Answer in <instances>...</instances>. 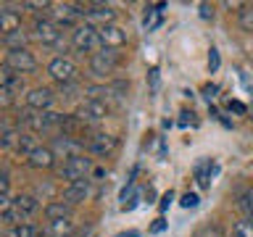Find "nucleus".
<instances>
[{"label": "nucleus", "mask_w": 253, "mask_h": 237, "mask_svg": "<svg viewBox=\"0 0 253 237\" xmlns=\"http://www.w3.org/2000/svg\"><path fill=\"white\" fill-rule=\"evenodd\" d=\"M19 118L24 121L29 132H50V129H58L61 126V118L63 114H53V111H32V108H24Z\"/></svg>", "instance_id": "obj_1"}, {"label": "nucleus", "mask_w": 253, "mask_h": 237, "mask_svg": "<svg viewBox=\"0 0 253 237\" xmlns=\"http://www.w3.org/2000/svg\"><path fill=\"white\" fill-rule=\"evenodd\" d=\"M71 45H74L79 53H90V55H95L98 50H103L100 29L90 27V24H79V27L71 32Z\"/></svg>", "instance_id": "obj_2"}, {"label": "nucleus", "mask_w": 253, "mask_h": 237, "mask_svg": "<svg viewBox=\"0 0 253 237\" xmlns=\"http://www.w3.org/2000/svg\"><path fill=\"white\" fill-rule=\"evenodd\" d=\"M119 61H122L119 50H114V47H103V50H98L95 55H90V71L95 77H108V74L116 71Z\"/></svg>", "instance_id": "obj_3"}, {"label": "nucleus", "mask_w": 253, "mask_h": 237, "mask_svg": "<svg viewBox=\"0 0 253 237\" xmlns=\"http://www.w3.org/2000/svg\"><path fill=\"white\" fill-rule=\"evenodd\" d=\"M82 8H84V24H90L95 29L111 27L116 19V11L106 3H90V5H82Z\"/></svg>", "instance_id": "obj_4"}, {"label": "nucleus", "mask_w": 253, "mask_h": 237, "mask_svg": "<svg viewBox=\"0 0 253 237\" xmlns=\"http://www.w3.org/2000/svg\"><path fill=\"white\" fill-rule=\"evenodd\" d=\"M84 16V8L82 5H74V3H58V5H53L50 8V19L58 24V27H79V19Z\"/></svg>", "instance_id": "obj_5"}, {"label": "nucleus", "mask_w": 253, "mask_h": 237, "mask_svg": "<svg viewBox=\"0 0 253 237\" xmlns=\"http://www.w3.org/2000/svg\"><path fill=\"white\" fill-rule=\"evenodd\" d=\"M77 118H82V121L87 126H95L98 121H103V118L108 116V106L103 100H92V98H84L82 103H79V108H77Z\"/></svg>", "instance_id": "obj_6"}, {"label": "nucleus", "mask_w": 253, "mask_h": 237, "mask_svg": "<svg viewBox=\"0 0 253 237\" xmlns=\"http://www.w3.org/2000/svg\"><path fill=\"white\" fill-rule=\"evenodd\" d=\"M47 74H50L58 84H69V82H77V63L66 58V55H58L47 63Z\"/></svg>", "instance_id": "obj_7"}, {"label": "nucleus", "mask_w": 253, "mask_h": 237, "mask_svg": "<svg viewBox=\"0 0 253 237\" xmlns=\"http://www.w3.org/2000/svg\"><path fill=\"white\" fill-rule=\"evenodd\" d=\"M3 63H5L8 69H13L19 77L21 74H32V71L37 69V58L27 50V47H21V50H8Z\"/></svg>", "instance_id": "obj_8"}, {"label": "nucleus", "mask_w": 253, "mask_h": 237, "mask_svg": "<svg viewBox=\"0 0 253 237\" xmlns=\"http://www.w3.org/2000/svg\"><path fill=\"white\" fill-rule=\"evenodd\" d=\"M90 171H92V161H90L87 156L69 158V161H63V166H61V177H63V179H69V182L90 179Z\"/></svg>", "instance_id": "obj_9"}, {"label": "nucleus", "mask_w": 253, "mask_h": 237, "mask_svg": "<svg viewBox=\"0 0 253 237\" xmlns=\"http://www.w3.org/2000/svg\"><path fill=\"white\" fill-rule=\"evenodd\" d=\"M50 148H53V153H55V158H77V156H84V150H87V145L84 142H79V140H74V137H66V134H58L53 142H50Z\"/></svg>", "instance_id": "obj_10"}, {"label": "nucleus", "mask_w": 253, "mask_h": 237, "mask_svg": "<svg viewBox=\"0 0 253 237\" xmlns=\"http://www.w3.org/2000/svg\"><path fill=\"white\" fill-rule=\"evenodd\" d=\"M35 37L42 45H61V27L50 16H42V19L35 21Z\"/></svg>", "instance_id": "obj_11"}, {"label": "nucleus", "mask_w": 253, "mask_h": 237, "mask_svg": "<svg viewBox=\"0 0 253 237\" xmlns=\"http://www.w3.org/2000/svg\"><path fill=\"white\" fill-rule=\"evenodd\" d=\"M87 150H90L92 156L106 158L116 150V137H111V134H106V132H95L92 137L87 140Z\"/></svg>", "instance_id": "obj_12"}, {"label": "nucleus", "mask_w": 253, "mask_h": 237, "mask_svg": "<svg viewBox=\"0 0 253 237\" xmlns=\"http://www.w3.org/2000/svg\"><path fill=\"white\" fill-rule=\"evenodd\" d=\"M53 100H55V95L47 87H35V90L27 92V108L32 111H50Z\"/></svg>", "instance_id": "obj_13"}, {"label": "nucleus", "mask_w": 253, "mask_h": 237, "mask_svg": "<svg viewBox=\"0 0 253 237\" xmlns=\"http://www.w3.org/2000/svg\"><path fill=\"white\" fill-rule=\"evenodd\" d=\"M87 195H90V179H77L63 187V203H69V205L87 200Z\"/></svg>", "instance_id": "obj_14"}, {"label": "nucleus", "mask_w": 253, "mask_h": 237, "mask_svg": "<svg viewBox=\"0 0 253 237\" xmlns=\"http://www.w3.org/2000/svg\"><path fill=\"white\" fill-rule=\"evenodd\" d=\"M53 163H55V153H53V148L50 145H40L35 153H29L27 156V166L29 169H53Z\"/></svg>", "instance_id": "obj_15"}, {"label": "nucleus", "mask_w": 253, "mask_h": 237, "mask_svg": "<svg viewBox=\"0 0 253 237\" xmlns=\"http://www.w3.org/2000/svg\"><path fill=\"white\" fill-rule=\"evenodd\" d=\"M100 42H103V47H114V50H119L122 45H126V32L122 27H116V24L103 27L100 29Z\"/></svg>", "instance_id": "obj_16"}, {"label": "nucleus", "mask_w": 253, "mask_h": 237, "mask_svg": "<svg viewBox=\"0 0 253 237\" xmlns=\"http://www.w3.org/2000/svg\"><path fill=\"white\" fill-rule=\"evenodd\" d=\"M21 29V16L11 11V8H3L0 11V32H3V37L5 35H13V32H19Z\"/></svg>", "instance_id": "obj_17"}, {"label": "nucleus", "mask_w": 253, "mask_h": 237, "mask_svg": "<svg viewBox=\"0 0 253 237\" xmlns=\"http://www.w3.org/2000/svg\"><path fill=\"white\" fill-rule=\"evenodd\" d=\"M11 208H16L24 219H29L32 213L40 208V203H37V198H32V195H16L11 200Z\"/></svg>", "instance_id": "obj_18"}, {"label": "nucleus", "mask_w": 253, "mask_h": 237, "mask_svg": "<svg viewBox=\"0 0 253 237\" xmlns=\"http://www.w3.org/2000/svg\"><path fill=\"white\" fill-rule=\"evenodd\" d=\"M216 171H219V166H216V163L201 161V163L195 166V182H198V185H201L203 190H206V187H211V177H213Z\"/></svg>", "instance_id": "obj_19"}, {"label": "nucleus", "mask_w": 253, "mask_h": 237, "mask_svg": "<svg viewBox=\"0 0 253 237\" xmlns=\"http://www.w3.org/2000/svg\"><path fill=\"white\" fill-rule=\"evenodd\" d=\"M71 229H74V221L69 219H55V221H47V237H69Z\"/></svg>", "instance_id": "obj_20"}, {"label": "nucleus", "mask_w": 253, "mask_h": 237, "mask_svg": "<svg viewBox=\"0 0 253 237\" xmlns=\"http://www.w3.org/2000/svg\"><path fill=\"white\" fill-rule=\"evenodd\" d=\"M45 216H47V221L69 219V216H71V205L63 203V200H58V203H47V205H45Z\"/></svg>", "instance_id": "obj_21"}, {"label": "nucleus", "mask_w": 253, "mask_h": 237, "mask_svg": "<svg viewBox=\"0 0 253 237\" xmlns=\"http://www.w3.org/2000/svg\"><path fill=\"white\" fill-rule=\"evenodd\" d=\"M166 8V3H158V5H150L148 8V13H145V29L148 32H153L158 24H161V11Z\"/></svg>", "instance_id": "obj_22"}, {"label": "nucleus", "mask_w": 253, "mask_h": 237, "mask_svg": "<svg viewBox=\"0 0 253 237\" xmlns=\"http://www.w3.org/2000/svg\"><path fill=\"white\" fill-rule=\"evenodd\" d=\"M13 232H16V237H47V229L32 224V221H27V224H21V227H16Z\"/></svg>", "instance_id": "obj_23"}, {"label": "nucleus", "mask_w": 253, "mask_h": 237, "mask_svg": "<svg viewBox=\"0 0 253 237\" xmlns=\"http://www.w3.org/2000/svg\"><path fill=\"white\" fill-rule=\"evenodd\" d=\"M3 42H5L8 50H21V47H27V35L19 29V32H13V35H5Z\"/></svg>", "instance_id": "obj_24"}, {"label": "nucleus", "mask_w": 253, "mask_h": 237, "mask_svg": "<svg viewBox=\"0 0 253 237\" xmlns=\"http://www.w3.org/2000/svg\"><path fill=\"white\" fill-rule=\"evenodd\" d=\"M237 24H240L243 32H253V5H240V13H237Z\"/></svg>", "instance_id": "obj_25"}, {"label": "nucleus", "mask_w": 253, "mask_h": 237, "mask_svg": "<svg viewBox=\"0 0 253 237\" xmlns=\"http://www.w3.org/2000/svg\"><path fill=\"white\" fill-rule=\"evenodd\" d=\"M237 205H240V208L245 211V219L253 221V187L243 190V193H240V200H237Z\"/></svg>", "instance_id": "obj_26"}, {"label": "nucleus", "mask_w": 253, "mask_h": 237, "mask_svg": "<svg viewBox=\"0 0 253 237\" xmlns=\"http://www.w3.org/2000/svg\"><path fill=\"white\" fill-rule=\"evenodd\" d=\"M229 237H253V221L248 219H240L232 224V235Z\"/></svg>", "instance_id": "obj_27"}, {"label": "nucleus", "mask_w": 253, "mask_h": 237, "mask_svg": "<svg viewBox=\"0 0 253 237\" xmlns=\"http://www.w3.org/2000/svg\"><path fill=\"white\" fill-rule=\"evenodd\" d=\"M19 140H21V132H16V129H11V126H3V148H19Z\"/></svg>", "instance_id": "obj_28"}, {"label": "nucleus", "mask_w": 253, "mask_h": 237, "mask_svg": "<svg viewBox=\"0 0 253 237\" xmlns=\"http://www.w3.org/2000/svg\"><path fill=\"white\" fill-rule=\"evenodd\" d=\"M37 148H40V145L35 142V137H32V134H21L19 148H16V150H19V153H24V156H29V153H35Z\"/></svg>", "instance_id": "obj_29"}, {"label": "nucleus", "mask_w": 253, "mask_h": 237, "mask_svg": "<svg viewBox=\"0 0 253 237\" xmlns=\"http://www.w3.org/2000/svg\"><path fill=\"white\" fill-rule=\"evenodd\" d=\"M21 5L24 8H32V11H47V8H53L47 0H24Z\"/></svg>", "instance_id": "obj_30"}, {"label": "nucleus", "mask_w": 253, "mask_h": 237, "mask_svg": "<svg viewBox=\"0 0 253 237\" xmlns=\"http://www.w3.org/2000/svg\"><path fill=\"white\" fill-rule=\"evenodd\" d=\"M198 203H201V198H198L195 193H185V195H182V200H179L182 208H195Z\"/></svg>", "instance_id": "obj_31"}, {"label": "nucleus", "mask_w": 253, "mask_h": 237, "mask_svg": "<svg viewBox=\"0 0 253 237\" xmlns=\"http://www.w3.org/2000/svg\"><path fill=\"white\" fill-rule=\"evenodd\" d=\"M219 63H221L219 50H216V47H211V50H209V71H211V74H213V71H219Z\"/></svg>", "instance_id": "obj_32"}, {"label": "nucleus", "mask_w": 253, "mask_h": 237, "mask_svg": "<svg viewBox=\"0 0 253 237\" xmlns=\"http://www.w3.org/2000/svg\"><path fill=\"white\" fill-rule=\"evenodd\" d=\"M166 229V221L164 219H156L153 224H150V235H158V232H164Z\"/></svg>", "instance_id": "obj_33"}, {"label": "nucleus", "mask_w": 253, "mask_h": 237, "mask_svg": "<svg viewBox=\"0 0 253 237\" xmlns=\"http://www.w3.org/2000/svg\"><path fill=\"white\" fill-rule=\"evenodd\" d=\"M229 111H235V114H245V106L240 100H229V106H227Z\"/></svg>", "instance_id": "obj_34"}, {"label": "nucleus", "mask_w": 253, "mask_h": 237, "mask_svg": "<svg viewBox=\"0 0 253 237\" xmlns=\"http://www.w3.org/2000/svg\"><path fill=\"white\" fill-rule=\"evenodd\" d=\"M213 16V8L209 3H201V19H211Z\"/></svg>", "instance_id": "obj_35"}, {"label": "nucleus", "mask_w": 253, "mask_h": 237, "mask_svg": "<svg viewBox=\"0 0 253 237\" xmlns=\"http://www.w3.org/2000/svg\"><path fill=\"white\" fill-rule=\"evenodd\" d=\"M174 200V193H171V190H169V193H166L164 198H161V211H166V208H169V203Z\"/></svg>", "instance_id": "obj_36"}, {"label": "nucleus", "mask_w": 253, "mask_h": 237, "mask_svg": "<svg viewBox=\"0 0 253 237\" xmlns=\"http://www.w3.org/2000/svg\"><path fill=\"white\" fill-rule=\"evenodd\" d=\"M150 87H153V92L158 90V69H150Z\"/></svg>", "instance_id": "obj_37"}, {"label": "nucleus", "mask_w": 253, "mask_h": 237, "mask_svg": "<svg viewBox=\"0 0 253 237\" xmlns=\"http://www.w3.org/2000/svg\"><path fill=\"white\" fill-rule=\"evenodd\" d=\"M116 237H140V235L134 232V229H129V232H122V235H116Z\"/></svg>", "instance_id": "obj_38"}]
</instances>
